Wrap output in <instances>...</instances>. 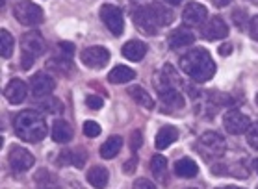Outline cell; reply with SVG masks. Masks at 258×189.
Here are the masks:
<instances>
[{
	"label": "cell",
	"instance_id": "obj_28",
	"mask_svg": "<svg viewBox=\"0 0 258 189\" xmlns=\"http://www.w3.org/2000/svg\"><path fill=\"white\" fill-rule=\"evenodd\" d=\"M151 171H153L154 178L158 182H165L167 180V161H165L164 156L154 154L153 160H151Z\"/></svg>",
	"mask_w": 258,
	"mask_h": 189
},
{
	"label": "cell",
	"instance_id": "obj_15",
	"mask_svg": "<svg viewBox=\"0 0 258 189\" xmlns=\"http://www.w3.org/2000/svg\"><path fill=\"white\" fill-rule=\"evenodd\" d=\"M145 10L156 28L167 26V24L173 21V12H171L169 8L162 6V4H151V6H145Z\"/></svg>",
	"mask_w": 258,
	"mask_h": 189
},
{
	"label": "cell",
	"instance_id": "obj_18",
	"mask_svg": "<svg viewBox=\"0 0 258 189\" xmlns=\"http://www.w3.org/2000/svg\"><path fill=\"white\" fill-rule=\"evenodd\" d=\"M86 160H88L86 150H84V148H75V150H65V152L58 158V163L59 165H67V163H71V165H77L78 169H80V167H84Z\"/></svg>",
	"mask_w": 258,
	"mask_h": 189
},
{
	"label": "cell",
	"instance_id": "obj_19",
	"mask_svg": "<svg viewBox=\"0 0 258 189\" xmlns=\"http://www.w3.org/2000/svg\"><path fill=\"white\" fill-rule=\"evenodd\" d=\"M178 139V130H176L175 126H164V128H160L158 134H156V148L160 150H165V148H169L173 143Z\"/></svg>",
	"mask_w": 258,
	"mask_h": 189
},
{
	"label": "cell",
	"instance_id": "obj_24",
	"mask_svg": "<svg viewBox=\"0 0 258 189\" xmlns=\"http://www.w3.org/2000/svg\"><path fill=\"white\" fill-rule=\"evenodd\" d=\"M128 94H130V99H132L136 104L143 106L145 110H153V108H154L153 97L147 93V91L141 87V85H132V87L128 89Z\"/></svg>",
	"mask_w": 258,
	"mask_h": 189
},
{
	"label": "cell",
	"instance_id": "obj_8",
	"mask_svg": "<svg viewBox=\"0 0 258 189\" xmlns=\"http://www.w3.org/2000/svg\"><path fill=\"white\" fill-rule=\"evenodd\" d=\"M100 19L102 23L106 24V28L112 32L113 36H121L124 30V21H123V13L117 6H112V4H106V6L100 8Z\"/></svg>",
	"mask_w": 258,
	"mask_h": 189
},
{
	"label": "cell",
	"instance_id": "obj_25",
	"mask_svg": "<svg viewBox=\"0 0 258 189\" xmlns=\"http://www.w3.org/2000/svg\"><path fill=\"white\" fill-rule=\"evenodd\" d=\"M134 78H136L134 69L119 65L110 71V74H108V82L110 83H126V82H130V80H134Z\"/></svg>",
	"mask_w": 258,
	"mask_h": 189
},
{
	"label": "cell",
	"instance_id": "obj_43",
	"mask_svg": "<svg viewBox=\"0 0 258 189\" xmlns=\"http://www.w3.org/2000/svg\"><path fill=\"white\" fill-rule=\"evenodd\" d=\"M217 189H243V187H236V185H227V187H217Z\"/></svg>",
	"mask_w": 258,
	"mask_h": 189
},
{
	"label": "cell",
	"instance_id": "obj_7",
	"mask_svg": "<svg viewBox=\"0 0 258 189\" xmlns=\"http://www.w3.org/2000/svg\"><path fill=\"white\" fill-rule=\"evenodd\" d=\"M13 15L24 26H35L43 21V10L34 2H19L13 8Z\"/></svg>",
	"mask_w": 258,
	"mask_h": 189
},
{
	"label": "cell",
	"instance_id": "obj_6",
	"mask_svg": "<svg viewBox=\"0 0 258 189\" xmlns=\"http://www.w3.org/2000/svg\"><path fill=\"white\" fill-rule=\"evenodd\" d=\"M8 163L12 167L13 172H19V174H23V172H28L35 163V158L32 156L30 150H26L24 147H12L10 148V154H8Z\"/></svg>",
	"mask_w": 258,
	"mask_h": 189
},
{
	"label": "cell",
	"instance_id": "obj_4",
	"mask_svg": "<svg viewBox=\"0 0 258 189\" xmlns=\"http://www.w3.org/2000/svg\"><path fill=\"white\" fill-rule=\"evenodd\" d=\"M21 65H23L24 71H28L30 65L34 63L35 59L45 54V41L43 37L37 34V32H26L21 39Z\"/></svg>",
	"mask_w": 258,
	"mask_h": 189
},
{
	"label": "cell",
	"instance_id": "obj_20",
	"mask_svg": "<svg viewBox=\"0 0 258 189\" xmlns=\"http://www.w3.org/2000/svg\"><path fill=\"white\" fill-rule=\"evenodd\" d=\"M195 36L191 32H188L186 28H176L175 32H171L169 36V47L171 48H182L194 45Z\"/></svg>",
	"mask_w": 258,
	"mask_h": 189
},
{
	"label": "cell",
	"instance_id": "obj_23",
	"mask_svg": "<svg viewBox=\"0 0 258 189\" xmlns=\"http://www.w3.org/2000/svg\"><path fill=\"white\" fill-rule=\"evenodd\" d=\"M121 147H123V137L112 136L110 139H106V143H102V147H100V156H102L104 160H113V158L119 154Z\"/></svg>",
	"mask_w": 258,
	"mask_h": 189
},
{
	"label": "cell",
	"instance_id": "obj_37",
	"mask_svg": "<svg viewBox=\"0 0 258 189\" xmlns=\"http://www.w3.org/2000/svg\"><path fill=\"white\" fill-rule=\"evenodd\" d=\"M132 189H156L154 187V183L151 180H147V178H140V180H136L134 182V187Z\"/></svg>",
	"mask_w": 258,
	"mask_h": 189
},
{
	"label": "cell",
	"instance_id": "obj_36",
	"mask_svg": "<svg viewBox=\"0 0 258 189\" xmlns=\"http://www.w3.org/2000/svg\"><path fill=\"white\" fill-rule=\"evenodd\" d=\"M141 132L140 130H136V132H132L130 134V148L132 150H138V148L141 147V143H143V139H141Z\"/></svg>",
	"mask_w": 258,
	"mask_h": 189
},
{
	"label": "cell",
	"instance_id": "obj_34",
	"mask_svg": "<svg viewBox=\"0 0 258 189\" xmlns=\"http://www.w3.org/2000/svg\"><path fill=\"white\" fill-rule=\"evenodd\" d=\"M86 106L91 108V110H100V108L104 106V101H102V97H99V94H88Z\"/></svg>",
	"mask_w": 258,
	"mask_h": 189
},
{
	"label": "cell",
	"instance_id": "obj_26",
	"mask_svg": "<svg viewBox=\"0 0 258 189\" xmlns=\"http://www.w3.org/2000/svg\"><path fill=\"white\" fill-rule=\"evenodd\" d=\"M175 172L176 176L180 178H194L197 176V172H199V167L195 163L194 160H189V158H182L175 163Z\"/></svg>",
	"mask_w": 258,
	"mask_h": 189
},
{
	"label": "cell",
	"instance_id": "obj_30",
	"mask_svg": "<svg viewBox=\"0 0 258 189\" xmlns=\"http://www.w3.org/2000/svg\"><path fill=\"white\" fill-rule=\"evenodd\" d=\"M48 69H50V71H56L58 74H61V76H69L71 71H73V63H71L69 59L52 58L50 61H48Z\"/></svg>",
	"mask_w": 258,
	"mask_h": 189
},
{
	"label": "cell",
	"instance_id": "obj_41",
	"mask_svg": "<svg viewBox=\"0 0 258 189\" xmlns=\"http://www.w3.org/2000/svg\"><path fill=\"white\" fill-rule=\"evenodd\" d=\"M212 2H214V4H216L217 8H223L225 4H229L230 0H212Z\"/></svg>",
	"mask_w": 258,
	"mask_h": 189
},
{
	"label": "cell",
	"instance_id": "obj_27",
	"mask_svg": "<svg viewBox=\"0 0 258 189\" xmlns=\"http://www.w3.org/2000/svg\"><path fill=\"white\" fill-rule=\"evenodd\" d=\"M35 183H37L35 189H61L58 183V178L54 176L52 172H48L47 169H43L35 174Z\"/></svg>",
	"mask_w": 258,
	"mask_h": 189
},
{
	"label": "cell",
	"instance_id": "obj_32",
	"mask_svg": "<svg viewBox=\"0 0 258 189\" xmlns=\"http://www.w3.org/2000/svg\"><path fill=\"white\" fill-rule=\"evenodd\" d=\"M247 143L251 148L258 150V123H252L251 128L247 130Z\"/></svg>",
	"mask_w": 258,
	"mask_h": 189
},
{
	"label": "cell",
	"instance_id": "obj_35",
	"mask_svg": "<svg viewBox=\"0 0 258 189\" xmlns=\"http://www.w3.org/2000/svg\"><path fill=\"white\" fill-rule=\"evenodd\" d=\"M58 48H59V52H61V56L67 59H71L73 54H75V45H73V43L61 41V43H58Z\"/></svg>",
	"mask_w": 258,
	"mask_h": 189
},
{
	"label": "cell",
	"instance_id": "obj_17",
	"mask_svg": "<svg viewBox=\"0 0 258 189\" xmlns=\"http://www.w3.org/2000/svg\"><path fill=\"white\" fill-rule=\"evenodd\" d=\"M147 54V45L143 41H138V39H132V41L124 43L123 47V56L130 61H141Z\"/></svg>",
	"mask_w": 258,
	"mask_h": 189
},
{
	"label": "cell",
	"instance_id": "obj_31",
	"mask_svg": "<svg viewBox=\"0 0 258 189\" xmlns=\"http://www.w3.org/2000/svg\"><path fill=\"white\" fill-rule=\"evenodd\" d=\"M41 108H45V112H48V113L63 112V104H61L58 99H54V97H47V101L43 102Z\"/></svg>",
	"mask_w": 258,
	"mask_h": 189
},
{
	"label": "cell",
	"instance_id": "obj_33",
	"mask_svg": "<svg viewBox=\"0 0 258 189\" xmlns=\"http://www.w3.org/2000/svg\"><path fill=\"white\" fill-rule=\"evenodd\" d=\"M84 134L88 137L100 136V126L95 123V121H86V123H84Z\"/></svg>",
	"mask_w": 258,
	"mask_h": 189
},
{
	"label": "cell",
	"instance_id": "obj_1",
	"mask_svg": "<svg viewBox=\"0 0 258 189\" xmlns=\"http://www.w3.org/2000/svg\"><path fill=\"white\" fill-rule=\"evenodd\" d=\"M180 69L188 74L194 82H208L216 74V63L210 52L205 48H194L180 58Z\"/></svg>",
	"mask_w": 258,
	"mask_h": 189
},
{
	"label": "cell",
	"instance_id": "obj_40",
	"mask_svg": "<svg viewBox=\"0 0 258 189\" xmlns=\"http://www.w3.org/2000/svg\"><path fill=\"white\" fill-rule=\"evenodd\" d=\"M230 52H232V45H229V43L219 48V54H221V56H229Z\"/></svg>",
	"mask_w": 258,
	"mask_h": 189
},
{
	"label": "cell",
	"instance_id": "obj_14",
	"mask_svg": "<svg viewBox=\"0 0 258 189\" xmlns=\"http://www.w3.org/2000/svg\"><path fill=\"white\" fill-rule=\"evenodd\" d=\"M206 17H208V10L203 4H197V2L188 4L184 13H182V19H184L186 26H201L206 21Z\"/></svg>",
	"mask_w": 258,
	"mask_h": 189
},
{
	"label": "cell",
	"instance_id": "obj_12",
	"mask_svg": "<svg viewBox=\"0 0 258 189\" xmlns=\"http://www.w3.org/2000/svg\"><path fill=\"white\" fill-rule=\"evenodd\" d=\"M30 87H32V94L34 97H50V93L54 91L56 83L47 72H35L32 76V82H30Z\"/></svg>",
	"mask_w": 258,
	"mask_h": 189
},
{
	"label": "cell",
	"instance_id": "obj_45",
	"mask_svg": "<svg viewBox=\"0 0 258 189\" xmlns=\"http://www.w3.org/2000/svg\"><path fill=\"white\" fill-rule=\"evenodd\" d=\"M256 104H258V94H256Z\"/></svg>",
	"mask_w": 258,
	"mask_h": 189
},
{
	"label": "cell",
	"instance_id": "obj_21",
	"mask_svg": "<svg viewBox=\"0 0 258 189\" xmlns=\"http://www.w3.org/2000/svg\"><path fill=\"white\" fill-rule=\"evenodd\" d=\"M108 180H110V172L104 167H93L88 171V182L93 185L95 189H104L108 185Z\"/></svg>",
	"mask_w": 258,
	"mask_h": 189
},
{
	"label": "cell",
	"instance_id": "obj_22",
	"mask_svg": "<svg viewBox=\"0 0 258 189\" xmlns=\"http://www.w3.org/2000/svg\"><path fill=\"white\" fill-rule=\"evenodd\" d=\"M52 139L56 143H69L73 139V128H71V124L67 121L58 119L52 124Z\"/></svg>",
	"mask_w": 258,
	"mask_h": 189
},
{
	"label": "cell",
	"instance_id": "obj_13",
	"mask_svg": "<svg viewBox=\"0 0 258 189\" xmlns=\"http://www.w3.org/2000/svg\"><path fill=\"white\" fill-rule=\"evenodd\" d=\"M4 97H6V101L10 104H23L26 101V97H28V85L23 82V80H12V82L8 83L6 89H4Z\"/></svg>",
	"mask_w": 258,
	"mask_h": 189
},
{
	"label": "cell",
	"instance_id": "obj_16",
	"mask_svg": "<svg viewBox=\"0 0 258 189\" xmlns=\"http://www.w3.org/2000/svg\"><path fill=\"white\" fill-rule=\"evenodd\" d=\"M132 17H134V24L141 30V32H145L147 36H156L158 28L153 24V21H151V17H149L145 6L136 8L134 12H132Z\"/></svg>",
	"mask_w": 258,
	"mask_h": 189
},
{
	"label": "cell",
	"instance_id": "obj_29",
	"mask_svg": "<svg viewBox=\"0 0 258 189\" xmlns=\"http://www.w3.org/2000/svg\"><path fill=\"white\" fill-rule=\"evenodd\" d=\"M13 47H15L13 36L8 30H2V32H0V54H2V58H6V59L12 58Z\"/></svg>",
	"mask_w": 258,
	"mask_h": 189
},
{
	"label": "cell",
	"instance_id": "obj_9",
	"mask_svg": "<svg viewBox=\"0 0 258 189\" xmlns=\"http://www.w3.org/2000/svg\"><path fill=\"white\" fill-rule=\"evenodd\" d=\"M80 59L89 69H102L110 61V50L106 47H88L82 50Z\"/></svg>",
	"mask_w": 258,
	"mask_h": 189
},
{
	"label": "cell",
	"instance_id": "obj_10",
	"mask_svg": "<svg viewBox=\"0 0 258 189\" xmlns=\"http://www.w3.org/2000/svg\"><path fill=\"white\" fill-rule=\"evenodd\" d=\"M223 124H225V130L229 132V134H232V136H240V134H243V132H247L249 128H251V119L247 117V115H243L241 112H238V110H230L227 115H225L223 119Z\"/></svg>",
	"mask_w": 258,
	"mask_h": 189
},
{
	"label": "cell",
	"instance_id": "obj_42",
	"mask_svg": "<svg viewBox=\"0 0 258 189\" xmlns=\"http://www.w3.org/2000/svg\"><path fill=\"white\" fill-rule=\"evenodd\" d=\"M167 4H171V6H178V4H182L184 0H165Z\"/></svg>",
	"mask_w": 258,
	"mask_h": 189
},
{
	"label": "cell",
	"instance_id": "obj_2",
	"mask_svg": "<svg viewBox=\"0 0 258 189\" xmlns=\"http://www.w3.org/2000/svg\"><path fill=\"white\" fill-rule=\"evenodd\" d=\"M13 128L26 143H39L47 136V121L35 110H23L13 121Z\"/></svg>",
	"mask_w": 258,
	"mask_h": 189
},
{
	"label": "cell",
	"instance_id": "obj_5",
	"mask_svg": "<svg viewBox=\"0 0 258 189\" xmlns=\"http://www.w3.org/2000/svg\"><path fill=\"white\" fill-rule=\"evenodd\" d=\"M225 148H227V143L221 137V134H217V132H205L197 141V150L206 160L221 158L225 154Z\"/></svg>",
	"mask_w": 258,
	"mask_h": 189
},
{
	"label": "cell",
	"instance_id": "obj_44",
	"mask_svg": "<svg viewBox=\"0 0 258 189\" xmlns=\"http://www.w3.org/2000/svg\"><path fill=\"white\" fill-rule=\"evenodd\" d=\"M252 167H254V171L258 172V158H256V160H254V161H252Z\"/></svg>",
	"mask_w": 258,
	"mask_h": 189
},
{
	"label": "cell",
	"instance_id": "obj_39",
	"mask_svg": "<svg viewBox=\"0 0 258 189\" xmlns=\"http://www.w3.org/2000/svg\"><path fill=\"white\" fill-rule=\"evenodd\" d=\"M251 36H252V39L258 41V15L254 19H251Z\"/></svg>",
	"mask_w": 258,
	"mask_h": 189
},
{
	"label": "cell",
	"instance_id": "obj_3",
	"mask_svg": "<svg viewBox=\"0 0 258 189\" xmlns=\"http://www.w3.org/2000/svg\"><path fill=\"white\" fill-rule=\"evenodd\" d=\"M156 89H158L160 101L169 112L184 108V97L176 87V76L171 67H164L156 78Z\"/></svg>",
	"mask_w": 258,
	"mask_h": 189
},
{
	"label": "cell",
	"instance_id": "obj_11",
	"mask_svg": "<svg viewBox=\"0 0 258 189\" xmlns=\"http://www.w3.org/2000/svg\"><path fill=\"white\" fill-rule=\"evenodd\" d=\"M227 36H229V26L219 15L210 17V21H206V24L203 26V37L208 41H217Z\"/></svg>",
	"mask_w": 258,
	"mask_h": 189
},
{
	"label": "cell",
	"instance_id": "obj_38",
	"mask_svg": "<svg viewBox=\"0 0 258 189\" xmlns=\"http://www.w3.org/2000/svg\"><path fill=\"white\" fill-rule=\"evenodd\" d=\"M136 167H138V156H132V158H130L128 161H126V163H124V172H126V174H132V172H134V169Z\"/></svg>",
	"mask_w": 258,
	"mask_h": 189
}]
</instances>
